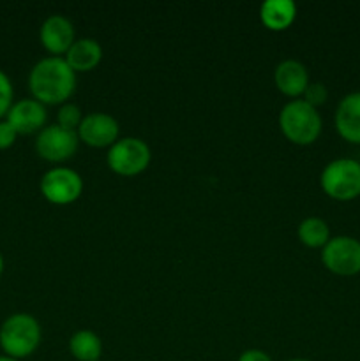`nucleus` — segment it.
<instances>
[{
	"mask_svg": "<svg viewBox=\"0 0 360 361\" xmlns=\"http://www.w3.org/2000/svg\"><path fill=\"white\" fill-rule=\"evenodd\" d=\"M28 88L32 99L41 104H66L76 90V73L62 56H46L30 69Z\"/></svg>",
	"mask_w": 360,
	"mask_h": 361,
	"instance_id": "obj_1",
	"label": "nucleus"
},
{
	"mask_svg": "<svg viewBox=\"0 0 360 361\" xmlns=\"http://www.w3.org/2000/svg\"><path fill=\"white\" fill-rule=\"evenodd\" d=\"M41 324L30 314H13L0 326V348L4 355L14 360L28 358L34 355L41 344Z\"/></svg>",
	"mask_w": 360,
	"mask_h": 361,
	"instance_id": "obj_2",
	"label": "nucleus"
},
{
	"mask_svg": "<svg viewBox=\"0 0 360 361\" xmlns=\"http://www.w3.org/2000/svg\"><path fill=\"white\" fill-rule=\"evenodd\" d=\"M279 127L286 140L307 147L320 137L323 122L316 108L307 104L304 99H293L279 113Z\"/></svg>",
	"mask_w": 360,
	"mask_h": 361,
	"instance_id": "obj_3",
	"label": "nucleus"
},
{
	"mask_svg": "<svg viewBox=\"0 0 360 361\" xmlns=\"http://www.w3.org/2000/svg\"><path fill=\"white\" fill-rule=\"evenodd\" d=\"M320 185L335 201H353L360 196V162L355 159H335L328 162L320 176Z\"/></svg>",
	"mask_w": 360,
	"mask_h": 361,
	"instance_id": "obj_4",
	"label": "nucleus"
},
{
	"mask_svg": "<svg viewBox=\"0 0 360 361\" xmlns=\"http://www.w3.org/2000/svg\"><path fill=\"white\" fill-rule=\"evenodd\" d=\"M152 161L150 147L140 137H119L113 147H109L106 162L115 175L136 176L148 168Z\"/></svg>",
	"mask_w": 360,
	"mask_h": 361,
	"instance_id": "obj_5",
	"label": "nucleus"
},
{
	"mask_svg": "<svg viewBox=\"0 0 360 361\" xmlns=\"http://www.w3.org/2000/svg\"><path fill=\"white\" fill-rule=\"evenodd\" d=\"M39 189L48 203L66 207L80 200L83 192V178L74 169L59 166L42 175Z\"/></svg>",
	"mask_w": 360,
	"mask_h": 361,
	"instance_id": "obj_6",
	"label": "nucleus"
},
{
	"mask_svg": "<svg viewBox=\"0 0 360 361\" xmlns=\"http://www.w3.org/2000/svg\"><path fill=\"white\" fill-rule=\"evenodd\" d=\"M321 261L330 274L353 277L360 274V240L353 236H335L321 249Z\"/></svg>",
	"mask_w": 360,
	"mask_h": 361,
	"instance_id": "obj_7",
	"label": "nucleus"
},
{
	"mask_svg": "<svg viewBox=\"0 0 360 361\" xmlns=\"http://www.w3.org/2000/svg\"><path fill=\"white\" fill-rule=\"evenodd\" d=\"M80 147V137L76 130L62 129L56 123L46 126L35 137V152L48 162L69 161Z\"/></svg>",
	"mask_w": 360,
	"mask_h": 361,
	"instance_id": "obj_8",
	"label": "nucleus"
},
{
	"mask_svg": "<svg viewBox=\"0 0 360 361\" xmlns=\"http://www.w3.org/2000/svg\"><path fill=\"white\" fill-rule=\"evenodd\" d=\"M78 137L81 143L92 148H109L119 141V122L108 113H88L78 127Z\"/></svg>",
	"mask_w": 360,
	"mask_h": 361,
	"instance_id": "obj_9",
	"label": "nucleus"
},
{
	"mask_svg": "<svg viewBox=\"0 0 360 361\" xmlns=\"http://www.w3.org/2000/svg\"><path fill=\"white\" fill-rule=\"evenodd\" d=\"M7 122L13 126L18 136H28V134H39L46 127L48 111L46 106L35 99H20L11 106L6 116Z\"/></svg>",
	"mask_w": 360,
	"mask_h": 361,
	"instance_id": "obj_10",
	"label": "nucleus"
},
{
	"mask_svg": "<svg viewBox=\"0 0 360 361\" xmlns=\"http://www.w3.org/2000/svg\"><path fill=\"white\" fill-rule=\"evenodd\" d=\"M39 41L46 51L52 53V56L66 55L76 41L73 23L62 14H52L39 28Z\"/></svg>",
	"mask_w": 360,
	"mask_h": 361,
	"instance_id": "obj_11",
	"label": "nucleus"
},
{
	"mask_svg": "<svg viewBox=\"0 0 360 361\" xmlns=\"http://www.w3.org/2000/svg\"><path fill=\"white\" fill-rule=\"evenodd\" d=\"M274 83L281 94H284L286 97H292L293 101V99L304 95L307 85L311 83L307 67L299 60H282L274 71Z\"/></svg>",
	"mask_w": 360,
	"mask_h": 361,
	"instance_id": "obj_12",
	"label": "nucleus"
},
{
	"mask_svg": "<svg viewBox=\"0 0 360 361\" xmlns=\"http://www.w3.org/2000/svg\"><path fill=\"white\" fill-rule=\"evenodd\" d=\"M334 122L342 140L360 145V92H352L339 101Z\"/></svg>",
	"mask_w": 360,
	"mask_h": 361,
	"instance_id": "obj_13",
	"label": "nucleus"
},
{
	"mask_svg": "<svg viewBox=\"0 0 360 361\" xmlns=\"http://www.w3.org/2000/svg\"><path fill=\"white\" fill-rule=\"evenodd\" d=\"M64 59L74 73H88L101 63L102 48L95 39L81 37L73 42Z\"/></svg>",
	"mask_w": 360,
	"mask_h": 361,
	"instance_id": "obj_14",
	"label": "nucleus"
},
{
	"mask_svg": "<svg viewBox=\"0 0 360 361\" xmlns=\"http://www.w3.org/2000/svg\"><path fill=\"white\" fill-rule=\"evenodd\" d=\"M296 18V4L293 0H267L260 6V20L268 30H286Z\"/></svg>",
	"mask_w": 360,
	"mask_h": 361,
	"instance_id": "obj_15",
	"label": "nucleus"
},
{
	"mask_svg": "<svg viewBox=\"0 0 360 361\" xmlns=\"http://www.w3.org/2000/svg\"><path fill=\"white\" fill-rule=\"evenodd\" d=\"M69 351L78 361H99L102 355V342L92 330H78L69 338Z\"/></svg>",
	"mask_w": 360,
	"mask_h": 361,
	"instance_id": "obj_16",
	"label": "nucleus"
},
{
	"mask_svg": "<svg viewBox=\"0 0 360 361\" xmlns=\"http://www.w3.org/2000/svg\"><path fill=\"white\" fill-rule=\"evenodd\" d=\"M299 240L309 249H323L330 240V228L320 217H307L299 226Z\"/></svg>",
	"mask_w": 360,
	"mask_h": 361,
	"instance_id": "obj_17",
	"label": "nucleus"
},
{
	"mask_svg": "<svg viewBox=\"0 0 360 361\" xmlns=\"http://www.w3.org/2000/svg\"><path fill=\"white\" fill-rule=\"evenodd\" d=\"M83 115H81V108L73 102H66V104L60 106L59 113H56V126H60L62 129L67 130H78Z\"/></svg>",
	"mask_w": 360,
	"mask_h": 361,
	"instance_id": "obj_18",
	"label": "nucleus"
},
{
	"mask_svg": "<svg viewBox=\"0 0 360 361\" xmlns=\"http://www.w3.org/2000/svg\"><path fill=\"white\" fill-rule=\"evenodd\" d=\"M14 104V88L11 78L0 69V120H4Z\"/></svg>",
	"mask_w": 360,
	"mask_h": 361,
	"instance_id": "obj_19",
	"label": "nucleus"
},
{
	"mask_svg": "<svg viewBox=\"0 0 360 361\" xmlns=\"http://www.w3.org/2000/svg\"><path fill=\"white\" fill-rule=\"evenodd\" d=\"M302 99L307 102V104H311L313 108L318 109V106H321L327 102V99H328L327 87H325L323 83H320V81H316V83H309L307 85L306 92H304Z\"/></svg>",
	"mask_w": 360,
	"mask_h": 361,
	"instance_id": "obj_20",
	"label": "nucleus"
},
{
	"mask_svg": "<svg viewBox=\"0 0 360 361\" xmlns=\"http://www.w3.org/2000/svg\"><path fill=\"white\" fill-rule=\"evenodd\" d=\"M18 133L6 118L0 120V150H7L16 143Z\"/></svg>",
	"mask_w": 360,
	"mask_h": 361,
	"instance_id": "obj_21",
	"label": "nucleus"
},
{
	"mask_svg": "<svg viewBox=\"0 0 360 361\" xmlns=\"http://www.w3.org/2000/svg\"><path fill=\"white\" fill-rule=\"evenodd\" d=\"M239 361H274V360H272L267 353L261 351V349H247V351H244L242 355H240Z\"/></svg>",
	"mask_w": 360,
	"mask_h": 361,
	"instance_id": "obj_22",
	"label": "nucleus"
},
{
	"mask_svg": "<svg viewBox=\"0 0 360 361\" xmlns=\"http://www.w3.org/2000/svg\"><path fill=\"white\" fill-rule=\"evenodd\" d=\"M0 361H18V360L11 358V356H7V355H0Z\"/></svg>",
	"mask_w": 360,
	"mask_h": 361,
	"instance_id": "obj_23",
	"label": "nucleus"
},
{
	"mask_svg": "<svg viewBox=\"0 0 360 361\" xmlns=\"http://www.w3.org/2000/svg\"><path fill=\"white\" fill-rule=\"evenodd\" d=\"M2 271H4V256L2 252H0V275H2Z\"/></svg>",
	"mask_w": 360,
	"mask_h": 361,
	"instance_id": "obj_24",
	"label": "nucleus"
},
{
	"mask_svg": "<svg viewBox=\"0 0 360 361\" xmlns=\"http://www.w3.org/2000/svg\"><path fill=\"white\" fill-rule=\"evenodd\" d=\"M286 361H311V360H304V358H293V360H286Z\"/></svg>",
	"mask_w": 360,
	"mask_h": 361,
	"instance_id": "obj_25",
	"label": "nucleus"
}]
</instances>
